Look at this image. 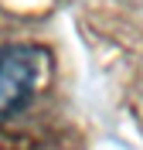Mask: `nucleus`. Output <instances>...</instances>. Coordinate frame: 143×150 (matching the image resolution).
<instances>
[{
  "mask_svg": "<svg viewBox=\"0 0 143 150\" xmlns=\"http://www.w3.org/2000/svg\"><path fill=\"white\" fill-rule=\"evenodd\" d=\"M48 55L38 45H7L0 48V120L31 103L38 85L48 75Z\"/></svg>",
  "mask_w": 143,
  "mask_h": 150,
  "instance_id": "nucleus-1",
  "label": "nucleus"
}]
</instances>
